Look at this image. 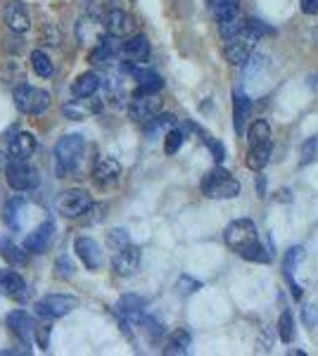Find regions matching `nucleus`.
<instances>
[{
  "mask_svg": "<svg viewBox=\"0 0 318 356\" xmlns=\"http://www.w3.org/2000/svg\"><path fill=\"white\" fill-rule=\"evenodd\" d=\"M223 240L230 250L238 252L242 259L257 261V264L271 261V254L266 252V247L259 243L257 226H254V221H250V219H238V221L230 223L223 233Z\"/></svg>",
  "mask_w": 318,
  "mask_h": 356,
  "instance_id": "f257e3e1",
  "label": "nucleus"
},
{
  "mask_svg": "<svg viewBox=\"0 0 318 356\" xmlns=\"http://www.w3.org/2000/svg\"><path fill=\"white\" fill-rule=\"evenodd\" d=\"M86 150V140L84 136H65L60 143L55 145V169L62 178H67L69 174L79 169V162L84 157Z\"/></svg>",
  "mask_w": 318,
  "mask_h": 356,
  "instance_id": "f03ea898",
  "label": "nucleus"
},
{
  "mask_svg": "<svg viewBox=\"0 0 318 356\" xmlns=\"http://www.w3.org/2000/svg\"><path fill=\"white\" fill-rule=\"evenodd\" d=\"M240 193V183L235 181V176L230 171L221 169H212L209 174L202 178V195H207L209 200H233Z\"/></svg>",
  "mask_w": 318,
  "mask_h": 356,
  "instance_id": "7ed1b4c3",
  "label": "nucleus"
},
{
  "mask_svg": "<svg viewBox=\"0 0 318 356\" xmlns=\"http://www.w3.org/2000/svg\"><path fill=\"white\" fill-rule=\"evenodd\" d=\"M15 105L24 114H43L50 107V93L33 86H19L15 90Z\"/></svg>",
  "mask_w": 318,
  "mask_h": 356,
  "instance_id": "20e7f679",
  "label": "nucleus"
},
{
  "mask_svg": "<svg viewBox=\"0 0 318 356\" xmlns=\"http://www.w3.org/2000/svg\"><path fill=\"white\" fill-rule=\"evenodd\" d=\"M5 178H8V186L17 193H26L33 191V188L40 183V176L33 166H29L26 162H19V159H13L5 169Z\"/></svg>",
  "mask_w": 318,
  "mask_h": 356,
  "instance_id": "39448f33",
  "label": "nucleus"
},
{
  "mask_svg": "<svg viewBox=\"0 0 318 356\" xmlns=\"http://www.w3.org/2000/svg\"><path fill=\"white\" fill-rule=\"evenodd\" d=\"M90 207H93V197H90V193L84 191V188H72V191H65L60 195V200H57V209H60V214L67 216V219L84 216Z\"/></svg>",
  "mask_w": 318,
  "mask_h": 356,
  "instance_id": "423d86ee",
  "label": "nucleus"
},
{
  "mask_svg": "<svg viewBox=\"0 0 318 356\" xmlns=\"http://www.w3.org/2000/svg\"><path fill=\"white\" fill-rule=\"evenodd\" d=\"M161 112V100L157 93H143V90H136L131 105H129V114L133 122L145 124L152 117H157Z\"/></svg>",
  "mask_w": 318,
  "mask_h": 356,
  "instance_id": "0eeeda50",
  "label": "nucleus"
},
{
  "mask_svg": "<svg viewBox=\"0 0 318 356\" xmlns=\"http://www.w3.org/2000/svg\"><path fill=\"white\" fill-rule=\"evenodd\" d=\"M254 43H257V41H252V38L247 36L245 31L238 33V36L225 38V43H223V57L230 62V65L242 67L252 57Z\"/></svg>",
  "mask_w": 318,
  "mask_h": 356,
  "instance_id": "6e6552de",
  "label": "nucleus"
},
{
  "mask_svg": "<svg viewBox=\"0 0 318 356\" xmlns=\"http://www.w3.org/2000/svg\"><path fill=\"white\" fill-rule=\"evenodd\" d=\"M77 297H69V295H48L43 300H38L36 304V312L38 316H45V318H62L67 316L72 309H77Z\"/></svg>",
  "mask_w": 318,
  "mask_h": 356,
  "instance_id": "1a4fd4ad",
  "label": "nucleus"
},
{
  "mask_svg": "<svg viewBox=\"0 0 318 356\" xmlns=\"http://www.w3.org/2000/svg\"><path fill=\"white\" fill-rule=\"evenodd\" d=\"M138 266H141V247L136 245H124L119 247L117 252H114L112 257V268L114 273L121 275V278H126V275H133L138 271Z\"/></svg>",
  "mask_w": 318,
  "mask_h": 356,
  "instance_id": "9d476101",
  "label": "nucleus"
},
{
  "mask_svg": "<svg viewBox=\"0 0 318 356\" xmlns=\"http://www.w3.org/2000/svg\"><path fill=\"white\" fill-rule=\"evenodd\" d=\"M143 312H145V300L138 297V295H124L117 302V307H114V314L119 316V321H121L124 328L138 323V321L143 318Z\"/></svg>",
  "mask_w": 318,
  "mask_h": 356,
  "instance_id": "9b49d317",
  "label": "nucleus"
},
{
  "mask_svg": "<svg viewBox=\"0 0 318 356\" xmlns=\"http://www.w3.org/2000/svg\"><path fill=\"white\" fill-rule=\"evenodd\" d=\"M117 57H121V60H126V62H133V65H141V62H145L150 57V41L143 33L129 36L119 45Z\"/></svg>",
  "mask_w": 318,
  "mask_h": 356,
  "instance_id": "f8f14e48",
  "label": "nucleus"
},
{
  "mask_svg": "<svg viewBox=\"0 0 318 356\" xmlns=\"http://www.w3.org/2000/svg\"><path fill=\"white\" fill-rule=\"evenodd\" d=\"M105 31L112 38H129L136 31V19L124 10H112L105 17Z\"/></svg>",
  "mask_w": 318,
  "mask_h": 356,
  "instance_id": "ddd939ff",
  "label": "nucleus"
},
{
  "mask_svg": "<svg viewBox=\"0 0 318 356\" xmlns=\"http://www.w3.org/2000/svg\"><path fill=\"white\" fill-rule=\"evenodd\" d=\"M271 152H273V140L269 138H254L250 140V150H247V166L252 171H262L271 159Z\"/></svg>",
  "mask_w": 318,
  "mask_h": 356,
  "instance_id": "4468645a",
  "label": "nucleus"
},
{
  "mask_svg": "<svg viewBox=\"0 0 318 356\" xmlns=\"http://www.w3.org/2000/svg\"><path fill=\"white\" fill-rule=\"evenodd\" d=\"M252 114V100L247 97V93L242 88H238L233 93V129L238 136L247 134V122H250Z\"/></svg>",
  "mask_w": 318,
  "mask_h": 356,
  "instance_id": "2eb2a0df",
  "label": "nucleus"
},
{
  "mask_svg": "<svg viewBox=\"0 0 318 356\" xmlns=\"http://www.w3.org/2000/svg\"><path fill=\"white\" fill-rule=\"evenodd\" d=\"M74 252H77V257L84 261V266L88 268V271H97V268L102 266V252H100V247H97L95 240L77 238V243H74Z\"/></svg>",
  "mask_w": 318,
  "mask_h": 356,
  "instance_id": "dca6fc26",
  "label": "nucleus"
},
{
  "mask_svg": "<svg viewBox=\"0 0 318 356\" xmlns=\"http://www.w3.org/2000/svg\"><path fill=\"white\" fill-rule=\"evenodd\" d=\"M0 295L10 297V300H15V302H24L26 300L24 278H22L19 273L3 268V271H0Z\"/></svg>",
  "mask_w": 318,
  "mask_h": 356,
  "instance_id": "f3484780",
  "label": "nucleus"
},
{
  "mask_svg": "<svg viewBox=\"0 0 318 356\" xmlns=\"http://www.w3.org/2000/svg\"><path fill=\"white\" fill-rule=\"evenodd\" d=\"M121 176V164L114 157H100L93 166V178L100 186H114Z\"/></svg>",
  "mask_w": 318,
  "mask_h": 356,
  "instance_id": "a211bd4d",
  "label": "nucleus"
},
{
  "mask_svg": "<svg viewBox=\"0 0 318 356\" xmlns=\"http://www.w3.org/2000/svg\"><path fill=\"white\" fill-rule=\"evenodd\" d=\"M302 257H304L302 247H292V250H287L285 259H283V275H285L287 285L292 288V295L297 297V300L302 297V288H299V283L294 280V271H297V264L302 261Z\"/></svg>",
  "mask_w": 318,
  "mask_h": 356,
  "instance_id": "6ab92c4d",
  "label": "nucleus"
},
{
  "mask_svg": "<svg viewBox=\"0 0 318 356\" xmlns=\"http://www.w3.org/2000/svg\"><path fill=\"white\" fill-rule=\"evenodd\" d=\"M53 221H45L43 226H38L29 238L24 240V252H31V254H43V250L48 247V243L53 240Z\"/></svg>",
  "mask_w": 318,
  "mask_h": 356,
  "instance_id": "aec40b11",
  "label": "nucleus"
},
{
  "mask_svg": "<svg viewBox=\"0 0 318 356\" xmlns=\"http://www.w3.org/2000/svg\"><path fill=\"white\" fill-rule=\"evenodd\" d=\"M129 74L138 81V90H143V93H159L161 86V76L157 72H152V69H141V67H129Z\"/></svg>",
  "mask_w": 318,
  "mask_h": 356,
  "instance_id": "412c9836",
  "label": "nucleus"
},
{
  "mask_svg": "<svg viewBox=\"0 0 318 356\" xmlns=\"http://www.w3.org/2000/svg\"><path fill=\"white\" fill-rule=\"evenodd\" d=\"M10 159H19V162H26L29 157H31L33 152H36V138L31 134H17L13 140H10Z\"/></svg>",
  "mask_w": 318,
  "mask_h": 356,
  "instance_id": "4be33fe9",
  "label": "nucleus"
},
{
  "mask_svg": "<svg viewBox=\"0 0 318 356\" xmlns=\"http://www.w3.org/2000/svg\"><path fill=\"white\" fill-rule=\"evenodd\" d=\"M5 24L13 29L15 33H24L31 26V19H29V13L22 3H10L5 8Z\"/></svg>",
  "mask_w": 318,
  "mask_h": 356,
  "instance_id": "5701e85b",
  "label": "nucleus"
},
{
  "mask_svg": "<svg viewBox=\"0 0 318 356\" xmlns=\"http://www.w3.org/2000/svg\"><path fill=\"white\" fill-rule=\"evenodd\" d=\"M100 86H102L100 74L86 72V74H81L77 81L72 83V95L74 97H93L97 90H100Z\"/></svg>",
  "mask_w": 318,
  "mask_h": 356,
  "instance_id": "b1692460",
  "label": "nucleus"
},
{
  "mask_svg": "<svg viewBox=\"0 0 318 356\" xmlns=\"http://www.w3.org/2000/svg\"><path fill=\"white\" fill-rule=\"evenodd\" d=\"M8 328L13 330L15 335H19L22 340H26V337L33 332V328H36V321H33L26 312H13L8 316Z\"/></svg>",
  "mask_w": 318,
  "mask_h": 356,
  "instance_id": "393cba45",
  "label": "nucleus"
},
{
  "mask_svg": "<svg viewBox=\"0 0 318 356\" xmlns=\"http://www.w3.org/2000/svg\"><path fill=\"white\" fill-rule=\"evenodd\" d=\"M100 110H102L100 102L88 100V97H79V100H74V105L65 107V112L72 119H84V117H88V114H95V112H100Z\"/></svg>",
  "mask_w": 318,
  "mask_h": 356,
  "instance_id": "a878e982",
  "label": "nucleus"
},
{
  "mask_svg": "<svg viewBox=\"0 0 318 356\" xmlns=\"http://www.w3.org/2000/svg\"><path fill=\"white\" fill-rule=\"evenodd\" d=\"M173 126H176V117H173V114H157V117H152L150 122H145V136L154 138L159 134L171 131Z\"/></svg>",
  "mask_w": 318,
  "mask_h": 356,
  "instance_id": "bb28decb",
  "label": "nucleus"
},
{
  "mask_svg": "<svg viewBox=\"0 0 318 356\" xmlns=\"http://www.w3.org/2000/svg\"><path fill=\"white\" fill-rule=\"evenodd\" d=\"M245 24H247L245 17H242L240 13H235V15H230V17H225V19L218 22V33H221L223 38L238 36V33L245 31Z\"/></svg>",
  "mask_w": 318,
  "mask_h": 356,
  "instance_id": "cd10ccee",
  "label": "nucleus"
},
{
  "mask_svg": "<svg viewBox=\"0 0 318 356\" xmlns=\"http://www.w3.org/2000/svg\"><path fill=\"white\" fill-rule=\"evenodd\" d=\"M190 332L178 328L173 335L169 337V342H166L164 347V354H188V347H190Z\"/></svg>",
  "mask_w": 318,
  "mask_h": 356,
  "instance_id": "c85d7f7f",
  "label": "nucleus"
},
{
  "mask_svg": "<svg viewBox=\"0 0 318 356\" xmlns=\"http://www.w3.org/2000/svg\"><path fill=\"white\" fill-rule=\"evenodd\" d=\"M209 10L216 22H221L225 17L240 13V0H209Z\"/></svg>",
  "mask_w": 318,
  "mask_h": 356,
  "instance_id": "c756f323",
  "label": "nucleus"
},
{
  "mask_svg": "<svg viewBox=\"0 0 318 356\" xmlns=\"http://www.w3.org/2000/svg\"><path fill=\"white\" fill-rule=\"evenodd\" d=\"M31 69L38 74L40 79L53 76V62H50V57L45 55L43 50H33L31 53Z\"/></svg>",
  "mask_w": 318,
  "mask_h": 356,
  "instance_id": "7c9ffc66",
  "label": "nucleus"
},
{
  "mask_svg": "<svg viewBox=\"0 0 318 356\" xmlns=\"http://www.w3.org/2000/svg\"><path fill=\"white\" fill-rule=\"evenodd\" d=\"M0 254H3V259H8L10 264H24L26 261L24 250H19V247L8 238L0 240Z\"/></svg>",
  "mask_w": 318,
  "mask_h": 356,
  "instance_id": "2f4dec72",
  "label": "nucleus"
},
{
  "mask_svg": "<svg viewBox=\"0 0 318 356\" xmlns=\"http://www.w3.org/2000/svg\"><path fill=\"white\" fill-rule=\"evenodd\" d=\"M183 140H186V134H183L178 126H173V129L166 131V136H164V152L176 154L183 147Z\"/></svg>",
  "mask_w": 318,
  "mask_h": 356,
  "instance_id": "473e14b6",
  "label": "nucleus"
},
{
  "mask_svg": "<svg viewBox=\"0 0 318 356\" xmlns=\"http://www.w3.org/2000/svg\"><path fill=\"white\" fill-rule=\"evenodd\" d=\"M278 332H280V340L285 344H290L294 340V318L290 312H283L280 321H278Z\"/></svg>",
  "mask_w": 318,
  "mask_h": 356,
  "instance_id": "72a5a7b5",
  "label": "nucleus"
},
{
  "mask_svg": "<svg viewBox=\"0 0 318 356\" xmlns=\"http://www.w3.org/2000/svg\"><path fill=\"white\" fill-rule=\"evenodd\" d=\"M245 33L252 38V41H259V38H264V36H271V33H273V29L266 26L262 19H247Z\"/></svg>",
  "mask_w": 318,
  "mask_h": 356,
  "instance_id": "f704fd0d",
  "label": "nucleus"
},
{
  "mask_svg": "<svg viewBox=\"0 0 318 356\" xmlns=\"http://www.w3.org/2000/svg\"><path fill=\"white\" fill-rule=\"evenodd\" d=\"M138 323H141L143 332H145V335H148L152 342H157L159 337H161V332H164V328H161V323H159L157 318H152V316H143V318L138 321Z\"/></svg>",
  "mask_w": 318,
  "mask_h": 356,
  "instance_id": "c9c22d12",
  "label": "nucleus"
},
{
  "mask_svg": "<svg viewBox=\"0 0 318 356\" xmlns=\"http://www.w3.org/2000/svg\"><path fill=\"white\" fill-rule=\"evenodd\" d=\"M193 129L198 131V134L202 136V140H205V145L212 150L214 159H216V162H221V159H223V145H221V143H218V140H214V138H212L209 134H207V131H202L200 126H193Z\"/></svg>",
  "mask_w": 318,
  "mask_h": 356,
  "instance_id": "e433bc0d",
  "label": "nucleus"
},
{
  "mask_svg": "<svg viewBox=\"0 0 318 356\" xmlns=\"http://www.w3.org/2000/svg\"><path fill=\"white\" fill-rule=\"evenodd\" d=\"M200 288H202L200 280L190 278V275H181V278H178V283H176V290L181 292V295H193V292H198Z\"/></svg>",
  "mask_w": 318,
  "mask_h": 356,
  "instance_id": "4c0bfd02",
  "label": "nucleus"
},
{
  "mask_svg": "<svg viewBox=\"0 0 318 356\" xmlns=\"http://www.w3.org/2000/svg\"><path fill=\"white\" fill-rule=\"evenodd\" d=\"M24 207V197H15L10 200L8 207H5V221L10 223V226H15V219H17V211Z\"/></svg>",
  "mask_w": 318,
  "mask_h": 356,
  "instance_id": "58836bf2",
  "label": "nucleus"
},
{
  "mask_svg": "<svg viewBox=\"0 0 318 356\" xmlns=\"http://www.w3.org/2000/svg\"><path fill=\"white\" fill-rule=\"evenodd\" d=\"M107 243H109V247H112V250H114V252H117V250H119V247L129 245V243H131V240H129V233H126V231H121V228H117V231H112V233H109Z\"/></svg>",
  "mask_w": 318,
  "mask_h": 356,
  "instance_id": "ea45409f",
  "label": "nucleus"
},
{
  "mask_svg": "<svg viewBox=\"0 0 318 356\" xmlns=\"http://www.w3.org/2000/svg\"><path fill=\"white\" fill-rule=\"evenodd\" d=\"M48 340H50V325H38L36 328V342L40 349H48Z\"/></svg>",
  "mask_w": 318,
  "mask_h": 356,
  "instance_id": "a19ab883",
  "label": "nucleus"
},
{
  "mask_svg": "<svg viewBox=\"0 0 318 356\" xmlns=\"http://www.w3.org/2000/svg\"><path fill=\"white\" fill-rule=\"evenodd\" d=\"M316 145H318L316 138H311V140L304 145V150H302V164H306V162H309V159H314V154H316Z\"/></svg>",
  "mask_w": 318,
  "mask_h": 356,
  "instance_id": "79ce46f5",
  "label": "nucleus"
},
{
  "mask_svg": "<svg viewBox=\"0 0 318 356\" xmlns=\"http://www.w3.org/2000/svg\"><path fill=\"white\" fill-rule=\"evenodd\" d=\"M304 323L311 325V328L318 325V309L316 307H306L304 309Z\"/></svg>",
  "mask_w": 318,
  "mask_h": 356,
  "instance_id": "37998d69",
  "label": "nucleus"
},
{
  "mask_svg": "<svg viewBox=\"0 0 318 356\" xmlns=\"http://www.w3.org/2000/svg\"><path fill=\"white\" fill-rule=\"evenodd\" d=\"M304 15H318V0H299Z\"/></svg>",
  "mask_w": 318,
  "mask_h": 356,
  "instance_id": "c03bdc74",
  "label": "nucleus"
},
{
  "mask_svg": "<svg viewBox=\"0 0 318 356\" xmlns=\"http://www.w3.org/2000/svg\"><path fill=\"white\" fill-rule=\"evenodd\" d=\"M57 271H60V275H65V278H69V275H72V264H69L67 259H60L57 261Z\"/></svg>",
  "mask_w": 318,
  "mask_h": 356,
  "instance_id": "a18cd8bd",
  "label": "nucleus"
},
{
  "mask_svg": "<svg viewBox=\"0 0 318 356\" xmlns=\"http://www.w3.org/2000/svg\"><path fill=\"white\" fill-rule=\"evenodd\" d=\"M0 166H8V157L3 152H0Z\"/></svg>",
  "mask_w": 318,
  "mask_h": 356,
  "instance_id": "49530a36",
  "label": "nucleus"
},
{
  "mask_svg": "<svg viewBox=\"0 0 318 356\" xmlns=\"http://www.w3.org/2000/svg\"><path fill=\"white\" fill-rule=\"evenodd\" d=\"M316 88H318V76H316Z\"/></svg>",
  "mask_w": 318,
  "mask_h": 356,
  "instance_id": "de8ad7c7",
  "label": "nucleus"
}]
</instances>
